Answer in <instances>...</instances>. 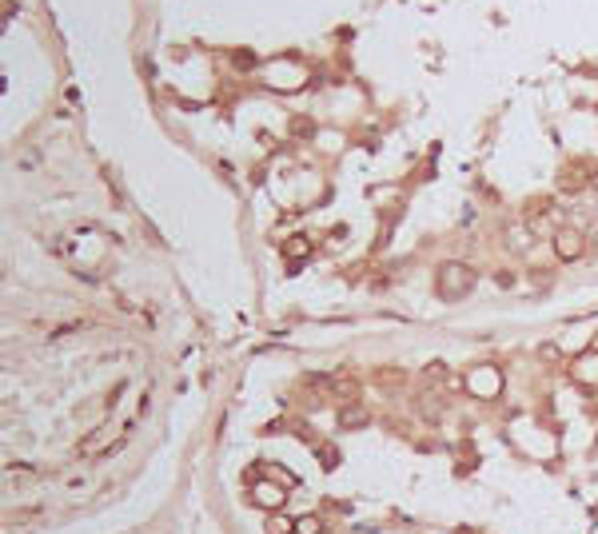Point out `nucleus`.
Wrapping results in <instances>:
<instances>
[{
	"instance_id": "f257e3e1",
	"label": "nucleus",
	"mask_w": 598,
	"mask_h": 534,
	"mask_svg": "<svg viewBox=\"0 0 598 534\" xmlns=\"http://www.w3.org/2000/svg\"><path fill=\"white\" fill-rule=\"evenodd\" d=\"M120 439V431H112V427H104V431H96V434H88L84 443H80V455H100L104 446H112Z\"/></svg>"
},
{
	"instance_id": "f03ea898",
	"label": "nucleus",
	"mask_w": 598,
	"mask_h": 534,
	"mask_svg": "<svg viewBox=\"0 0 598 534\" xmlns=\"http://www.w3.org/2000/svg\"><path fill=\"white\" fill-rule=\"evenodd\" d=\"M255 502H264V506H279L283 502V490L279 487H267V482H255V494H252Z\"/></svg>"
},
{
	"instance_id": "7ed1b4c3",
	"label": "nucleus",
	"mask_w": 598,
	"mask_h": 534,
	"mask_svg": "<svg viewBox=\"0 0 598 534\" xmlns=\"http://www.w3.org/2000/svg\"><path fill=\"white\" fill-rule=\"evenodd\" d=\"M288 256H307V239H291V244H288Z\"/></svg>"
},
{
	"instance_id": "20e7f679",
	"label": "nucleus",
	"mask_w": 598,
	"mask_h": 534,
	"mask_svg": "<svg viewBox=\"0 0 598 534\" xmlns=\"http://www.w3.org/2000/svg\"><path fill=\"white\" fill-rule=\"evenodd\" d=\"M578 247H582V244L570 235V239H563V256H578Z\"/></svg>"
}]
</instances>
